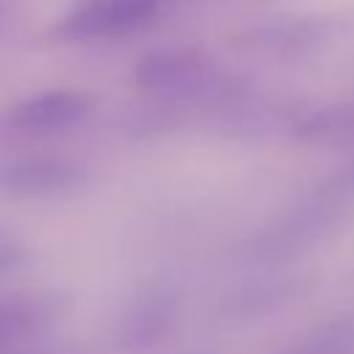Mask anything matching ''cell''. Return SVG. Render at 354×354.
<instances>
[{"label": "cell", "mask_w": 354, "mask_h": 354, "mask_svg": "<svg viewBox=\"0 0 354 354\" xmlns=\"http://www.w3.org/2000/svg\"><path fill=\"white\" fill-rule=\"evenodd\" d=\"M77 180L75 166L53 158H19L0 166V188L8 194H50Z\"/></svg>", "instance_id": "cell-4"}, {"label": "cell", "mask_w": 354, "mask_h": 354, "mask_svg": "<svg viewBox=\"0 0 354 354\" xmlns=\"http://www.w3.org/2000/svg\"><path fill=\"white\" fill-rule=\"evenodd\" d=\"M166 304L158 301V304H144V313L133 315L130 321V335H138V340H149L155 337L160 329H163V321H166Z\"/></svg>", "instance_id": "cell-7"}, {"label": "cell", "mask_w": 354, "mask_h": 354, "mask_svg": "<svg viewBox=\"0 0 354 354\" xmlns=\"http://www.w3.org/2000/svg\"><path fill=\"white\" fill-rule=\"evenodd\" d=\"M210 61L202 50H155L133 66L136 86L147 91L194 94L210 80Z\"/></svg>", "instance_id": "cell-3"}, {"label": "cell", "mask_w": 354, "mask_h": 354, "mask_svg": "<svg viewBox=\"0 0 354 354\" xmlns=\"http://www.w3.org/2000/svg\"><path fill=\"white\" fill-rule=\"evenodd\" d=\"M94 108V97L77 88L44 91L8 108L3 124L14 133H53L77 124Z\"/></svg>", "instance_id": "cell-2"}, {"label": "cell", "mask_w": 354, "mask_h": 354, "mask_svg": "<svg viewBox=\"0 0 354 354\" xmlns=\"http://www.w3.org/2000/svg\"><path fill=\"white\" fill-rule=\"evenodd\" d=\"M0 17H3V3H0Z\"/></svg>", "instance_id": "cell-8"}, {"label": "cell", "mask_w": 354, "mask_h": 354, "mask_svg": "<svg viewBox=\"0 0 354 354\" xmlns=\"http://www.w3.org/2000/svg\"><path fill=\"white\" fill-rule=\"evenodd\" d=\"M326 30V19H290V22H277L271 28H260L246 33L252 39V44H263L271 50H299L307 47L313 41H318Z\"/></svg>", "instance_id": "cell-5"}, {"label": "cell", "mask_w": 354, "mask_h": 354, "mask_svg": "<svg viewBox=\"0 0 354 354\" xmlns=\"http://www.w3.org/2000/svg\"><path fill=\"white\" fill-rule=\"evenodd\" d=\"M296 354H354V326L335 324L310 337Z\"/></svg>", "instance_id": "cell-6"}, {"label": "cell", "mask_w": 354, "mask_h": 354, "mask_svg": "<svg viewBox=\"0 0 354 354\" xmlns=\"http://www.w3.org/2000/svg\"><path fill=\"white\" fill-rule=\"evenodd\" d=\"M163 0H75L55 28L58 39L88 41L133 33L149 25Z\"/></svg>", "instance_id": "cell-1"}]
</instances>
